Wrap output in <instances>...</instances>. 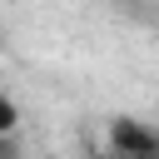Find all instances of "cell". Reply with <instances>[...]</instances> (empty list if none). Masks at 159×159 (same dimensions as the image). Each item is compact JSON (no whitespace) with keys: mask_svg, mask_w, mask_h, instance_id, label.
Segmentation results:
<instances>
[{"mask_svg":"<svg viewBox=\"0 0 159 159\" xmlns=\"http://www.w3.org/2000/svg\"><path fill=\"white\" fill-rule=\"evenodd\" d=\"M104 159H159V124L134 119V114L109 119V149H104Z\"/></svg>","mask_w":159,"mask_h":159,"instance_id":"6da1fadb","label":"cell"},{"mask_svg":"<svg viewBox=\"0 0 159 159\" xmlns=\"http://www.w3.org/2000/svg\"><path fill=\"white\" fill-rule=\"evenodd\" d=\"M20 129V104L10 94H0V134H15Z\"/></svg>","mask_w":159,"mask_h":159,"instance_id":"7a4b0ae2","label":"cell"},{"mask_svg":"<svg viewBox=\"0 0 159 159\" xmlns=\"http://www.w3.org/2000/svg\"><path fill=\"white\" fill-rule=\"evenodd\" d=\"M0 159H25V149H20L15 134H0Z\"/></svg>","mask_w":159,"mask_h":159,"instance_id":"3957f363","label":"cell"}]
</instances>
